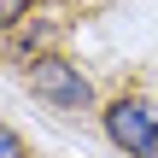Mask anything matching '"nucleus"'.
<instances>
[{
	"label": "nucleus",
	"instance_id": "1",
	"mask_svg": "<svg viewBox=\"0 0 158 158\" xmlns=\"http://www.w3.org/2000/svg\"><path fill=\"white\" fill-rule=\"evenodd\" d=\"M23 82H29V94H35L41 106H53V111H64V117H76V111H88V106H94L88 76H82L70 59H59V53L35 59V64L23 70Z\"/></svg>",
	"mask_w": 158,
	"mask_h": 158
},
{
	"label": "nucleus",
	"instance_id": "4",
	"mask_svg": "<svg viewBox=\"0 0 158 158\" xmlns=\"http://www.w3.org/2000/svg\"><path fill=\"white\" fill-rule=\"evenodd\" d=\"M0 158H29L23 135H18V129H6V123H0Z\"/></svg>",
	"mask_w": 158,
	"mask_h": 158
},
{
	"label": "nucleus",
	"instance_id": "5",
	"mask_svg": "<svg viewBox=\"0 0 158 158\" xmlns=\"http://www.w3.org/2000/svg\"><path fill=\"white\" fill-rule=\"evenodd\" d=\"M23 18H29V0H0V29H12Z\"/></svg>",
	"mask_w": 158,
	"mask_h": 158
},
{
	"label": "nucleus",
	"instance_id": "3",
	"mask_svg": "<svg viewBox=\"0 0 158 158\" xmlns=\"http://www.w3.org/2000/svg\"><path fill=\"white\" fill-rule=\"evenodd\" d=\"M59 35H64V23H59V18H47V23H29V29L18 35V47H23V53H35V59H47L41 47H53Z\"/></svg>",
	"mask_w": 158,
	"mask_h": 158
},
{
	"label": "nucleus",
	"instance_id": "2",
	"mask_svg": "<svg viewBox=\"0 0 158 158\" xmlns=\"http://www.w3.org/2000/svg\"><path fill=\"white\" fill-rule=\"evenodd\" d=\"M106 135L111 147H123L129 158H158V106L141 94H123L106 106Z\"/></svg>",
	"mask_w": 158,
	"mask_h": 158
}]
</instances>
